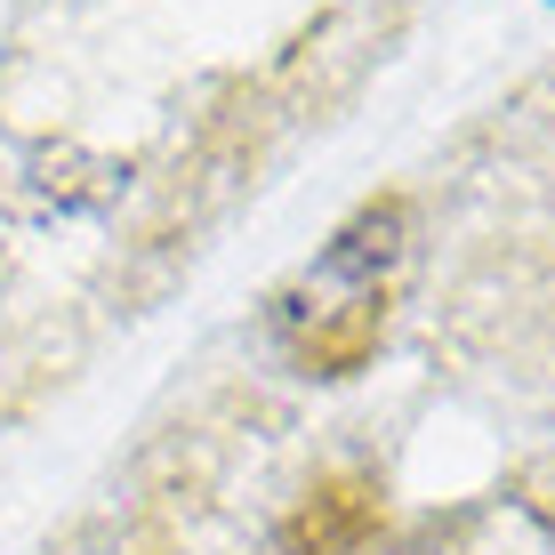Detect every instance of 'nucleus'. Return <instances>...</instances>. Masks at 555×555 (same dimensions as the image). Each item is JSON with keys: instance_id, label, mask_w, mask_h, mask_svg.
I'll use <instances>...</instances> for the list:
<instances>
[{"instance_id": "obj_1", "label": "nucleus", "mask_w": 555, "mask_h": 555, "mask_svg": "<svg viewBox=\"0 0 555 555\" xmlns=\"http://www.w3.org/2000/svg\"><path fill=\"white\" fill-rule=\"evenodd\" d=\"M403 274H411V202L378 194L282 282L274 306H266V322H274L282 354H291L298 371L354 378L362 362L378 354V338H387Z\"/></svg>"}, {"instance_id": "obj_2", "label": "nucleus", "mask_w": 555, "mask_h": 555, "mask_svg": "<svg viewBox=\"0 0 555 555\" xmlns=\"http://www.w3.org/2000/svg\"><path fill=\"white\" fill-rule=\"evenodd\" d=\"M362 531H371V491H322V500L298 515V547H314V555H338L347 540H362Z\"/></svg>"}]
</instances>
